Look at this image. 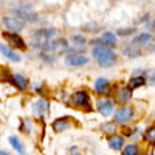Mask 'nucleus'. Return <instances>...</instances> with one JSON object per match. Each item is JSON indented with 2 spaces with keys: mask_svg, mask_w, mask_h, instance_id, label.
I'll return each instance as SVG.
<instances>
[{
  "mask_svg": "<svg viewBox=\"0 0 155 155\" xmlns=\"http://www.w3.org/2000/svg\"><path fill=\"white\" fill-rule=\"evenodd\" d=\"M92 54L101 67H112L118 62V58L113 53V50L104 45H95L92 50Z\"/></svg>",
  "mask_w": 155,
  "mask_h": 155,
  "instance_id": "f257e3e1",
  "label": "nucleus"
},
{
  "mask_svg": "<svg viewBox=\"0 0 155 155\" xmlns=\"http://www.w3.org/2000/svg\"><path fill=\"white\" fill-rule=\"evenodd\" d=\"M107 144L113 150H120V149L124 147V137H121V135H110L107 138Z\"/></svg>",
  "mask_w": 155,
  "mask_h": 155,
  "instance_id": "f8f14e48",
  "label": "nucleus"
},
{
  "mask_svg": "<svg viewBox=\"0 0 155 155\" xmlns=\"http://www.w3.org/2000/svg\"><path fill=\"white\" fill-rule=\"evenodd\" d=\"M110 88H112V84H110V81L106 79V78H98L95 81V92L98 95H109Z\"/></svg>",
  "mask_w": 155,
  "mask_h": 155,
  "instance_id": "1a4fd4ad",
  "label": "nucleus"
},
{
  "mask_svg": "<svg viewBox=\"0 0 155 155\" xmlns=\"http://www.w3.org/2000/svg\"><path fill=\"white\" fill-rule=\"evenodd\" d=\"M9 143H11V146L14 147L19 153H25V147H23V144L19 141V138H16V137H9Z\"/></svg>",
  "mask_w": 155,
  "mask_h": 155,
  "instance_id": "4be33fe9",
  "label": "nucleus"
},
{
  "mask_svg": "<svg viewBox=\"0 0 155 155\" xmlns=\"http://www.w3.org/2000/svg\"><path fill=\"white\" fill-rule=\"evenodd\" d=\"M3 37L6 39V41H8V42H9L12 47L20 48V50H27V42H25V41H23V37H20L19 34L5 31V33H3Z\"/></svg>",
  "mask_w": 155,
  "mask_h": 155,
  "instance_id": "6e6552de",
  "label": "nucleus"
},
{
  "mask_svg": "<svg viewBox=\"0 0 155 155\" xmlns=\"http://www.w3.org/2000/svg\"><path fill=\"white\" fill-rule=\"evenodd\" d=\"M146 82H149L150 85H155V68L150 70V71L147 73V76H146Z\"/></svg>",
  "mask_w": 155,
  "mask_h": 155,
  "instance_id": "b1692460",
  "label": "nucleus"
},
{
  "mask_svg": "<svg viewBox=\"0 0 155 155\" xmlns=\"http://www.w3.org/2000/svg\"><path fill=\"white\" fill-rule=\"evenodd\" d=\"M144 84H146V78L144 76H132L130 81H129V84H127V88L132 92V90L140 88L141 85H144Z\"/></svg>",
  "mask_w": 155,
  "mask_h": 155,
  "instance_id": "a211bd4d",
  "label": "nucleus"
},
{
  "mask_svg": "<svg viewBox=\"0 0 155 155\" xmlns=\"http://www.w3.org/2000/svg\"><path fill=\"white\" fill-rule=\"evenodd\" d=\"M116 34L112 33V31H104L101 34V37L98 39L99 41V45H104V47H109V48H113L116 45Z\"/></svg>",
  "mask_w": 155,
  "mask_h": 155,
  "instance_id": "9d476101",
  "label": "nucleus"
},
{
  "mask_svg": "<svg viewBox=\"0 0 155 155\" xmlns=\"http://www.w3.org/2000/svg\"><path fill=\"white\" fill-rule=\"evenodd\" d=\"M101 129L104 132H113V129H115V124H112V123H107V124H102L101 126Z\"/></svg>",
  "mask_w": 155,
  "mask_h": 155,
  "instance_id": "a878e982",
  "label": "nucleus"
},
{
  "mask_svg": "<svg viewBox=\"0 0 155 155\" xmlns=\"http://www.w3.org/2000/svg\"><path fill=\"white\" fill-rule=\"evenodd\" d=\"M71 126L68 116H62V118H58L53 123V130L54 132H62V130H67V129Z\"/></svg>",
  "mask_w": 155,
  "mask_h": 155,
  "instance_id": "2eb2a0df",
  "label": "nucleus"
},
{
  "mask_svg": "<svg viewBox=\"0 0 155 155\" xmlns=\"http://www.w3.org/2000/svg\"><path fill=\"white\" fill-rule=\"evenodd\" d=\"M65 61L70 67H79V65H85L88 62V58L84 54H68Z\"/></svg>",
  "mask_w": 155,
  "mask_h": 155,
  "instance_id": "9b49d317",
  "label": "nucleus"
},
{
  "mask_svg": "<svg viewBox=\"0 0 155 155\" xmlns=\"http://www.w3.org/2000/svg\"><path fill=\"white\" fill-rule=\"evenodd\" d=\"M70 39H71V42H73L74 47H84L87 44V37L82 36V34H71Z\"/></svg>",
  "mask_w": 155,
  "mask_h": 155,
  "instance_id": "412c9836",
  "label": "nucleus"
},
{
  "mask_svg": "<svg viewBox=\"0 0 155 155\" xmlns=\"http://www.w3.org/2000/svg\"><path fill=\"white\" fill-rule=\"evenodd\" d=\"M2 23H3V27L8 30V33H19L20 30L25 28V22L20 20L19 17L16 16H3L2 17Z\"/></svg>",
  "mask_w": 155,
  "mask_h": 155,
  "instance_id": "20e7f679",
  "label": "nucleus"
},
{
  "mask_svg": "<svg viewBox=\"0 0 155 155\" xmlns=\"http://www.w3.org/2000/svg\"><path fill=\"white\" fill-rule=\"evenodd\" d=\"M144 141H147V143L150 144H155V124H152L150 127H147V130L144 132Z\"/></svg>",
  "mask_w": 155,
  "mask_h": 155,
  "instance_id": "aec40b11",
  "label": "nucleus"
},
{
  "mask_svg": "<svg viewBox=\"0 0 155 155\" xmlns=\"http://www.w3.org/2000/svg\"><path fill=\"white\" fill-rule=\"evenodd\" d=\"M2 79L3 81H8L9 84H12L16 88H19V90H27V87H28V79L25 76H22V74H12V73H8V71H5L3 74H2Z\"/></svg>",
  "mask_w": 155,
  "mask_h": 155,
  "instance_id": "39448f33",
  "label": "nucleus"
},
{
  "mask_svg": "<svg viewBox=\"0 0 155 155\" xmlns=\"http://www.w3.org/2000/svg\"><path fill=\"white\" fill-rule=\"evenodd\" d=\"M0 53H2L6 59L12 61V62H19V61H20V56H19L11 47H8V45H5V44H0Z\"/></svg>",
  "mask_w": 155,
  "mask_h": 155,
  "instance_id": "ddd939ff",
  "label": "nucleus"
},
{
  "mask_svg": "<svg viewBox=\"0 0 155 155\" xmlns=\"http://www.w3.org/2000/svg\"><path fill=\"white\" fill-rule=\"evenodd\" d=\"M134 112L135 110L130 106H121L115 110V118L113 120H115L116 124H126L134 118Z\"/></svg>",
  "mask_w": 155,
  "mask_h": 155,
  "instance_id": "423d86ee",
  "label": "nucleus"
},
{
  "mask_svg": "<svg viewBox=\"0 0 155 155\" xmlns=\"http://www.w3.org/2000/svg\"><path fill=\"white\" fill-rule=\"evenodd\" d=\"M150 39H152L150 33H140V34H137V36L134 37V42H132V44H134L135 47H141V45L149 44Z\"/></svg>",
  "mask_w": 155,
  "mask_h": 155,
  "instance_id": "f3484780",
  "label": "nucleus"
},
{
  "mask_svg": "<svg viewBox=\"0 0 155 155\" xmlns=\"http://www.w3.org/2000/svg\"><path fill=\"white\" fill-rule=\"evenodd\" d=\"M132 98V92L127 87H120L116 90V101L121 102L123 106H126V102H129Z\"/></svg>",
  "mask_w": 155,
  "mask_h": 155,
  "instance_id": "4468645a",
  "label": "nucleus"
},
{
  "mask_svg": "<svg viewBox=\"0 0 155 155\" xmlns=\"http://www.w3.org/2000/svg\"><path fill=\"white\" fill-rule=\"evenodd\" d=\"M135 33V28H126V30H118L116 36H130Z\"/></svg>",
  "mask_w": 155,
  "mask_h": 155,
  "instance_id": "393cba45",
  "label": "nucleus"
},
{
  "mask_svg": "<svg viewBox=\"0 0 155 155\" xmlns=\"http://www.w3.org/2000/svg\"><path fill=\"white\" fill-rule=\"evenodd\" d=\"M47 110H48V102L45 99H37L33 104V112L36 116H44Z\"/></svg>",
  "mask_w": 155,
  "mask_h": 155,
  "instance_id": "dca6fc26",
  "label": "nucleus"
},
{
  "mask_svg": "<svg viewBox=\"0 0 155 155\" xmlns=\"http://www.w3.org/2000/svg\"><path fill=\"white\" fill-rule=\"evenodd\" d=\"M96 110L102 116H110L112 113H115V102L110 98H101L96 102Z\"/></svg>",
  "mask_w": 155,
  "mask_h": 155,
  "instance_id": "0eeeda50",
  "label": "nucleus"
},
{
  "mask_svg": "<svg viewBox=\"0 0 155 155\" xmlns=\"http://www.w3.org/2000/svg\"><path fill=\"white\" fill-rule=\"evenodd\" d=\"M123 51H124V53H126L129 58H138V56H141V51H140V48H138V47H135L134 44L123 47Z\"/></svg>",
  "mask_w": 155,
  "mask_h": 155,
  "instance_id": "6ab92c4d",
  "label": "nucleus"
},
{
  "mask_svg": "<svg viewBox=\"0 0 155 155\" xmlns=\"http://www.w3.org/2000/svg\"><path fill=\"white\" fill-rule=\"evenodd\" d=\"M70 102L74 107L92 110V102H90V95H88L87 90H78V92H74L70 96Z\"/></svg>",
  "mask_w": 155,
  "mask_h": 155,
  "instance_id": "7ed1b4c3",
  "label": "nucleus"
},
{
  "mask_svg": "<svg viewBox=\"0 0 155 155\" xmlns=\"http://www.w3.org/2000/svg\"><path fill=\"white\" fill-rule=\"evenodd\" d=\"M54 30H36L31 36V44L39 48H45L51 42V39L54 37Z\"/></svg>",
  "mask_w": 155,
  "mask_h": 155,
  "instance_id": "f03ea898",
  "label": "nucleus"
},
{
  "mask_svg": "<svg viewBox=\"0 0 155 155\" xmlns=\"http://www.w3.org/2000/svg\"><path fill=\"white\" fill-rule=\"evenodd\" d=\"M123 155H140V147L137 144H127L124 146Z\"/></svg>",
  "mask_w": 155,
  "mask_h": 155,
  "instance_id": "5701e85b",
  "label": "nucleus"
}]
</instances>
